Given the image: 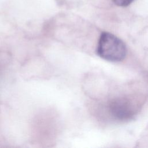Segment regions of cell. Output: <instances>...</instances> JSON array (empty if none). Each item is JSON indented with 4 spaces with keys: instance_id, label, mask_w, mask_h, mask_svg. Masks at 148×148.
Segmentation results:
<instances>
[{
    "instance_id": "1",
    "label": "cell",
    "mask_w": 148,
    "mask_h": 148,
    "mask_svg": "<svg viewBox=\"0 0 148 148\" xmlns=\"http://www.w3.org/2000/svg\"><path fill=\"white\" fill-rule=\"evenodd\" d=\"M98 55L109 61H120L124 58L127 49L124 42L115 35L103 32L101 34L98 45Z\"/></svg>"
},
{
    "instance_id": "2",
    "label": "cell",
    "mask_w": 148,
    "mask_h": 148,
    "mask_svg": "<svg viewBox=\"0 0 148 148\" xmlns=\"http://www.w3.org/2000/svg\"><path fill=\"white\" fill-rule=\"evenodd\" d=\"M110 114L119 120L130 119L134 114V107L127 99L119 98L112 101L109 105Z\"/></svg>"
},
{
    "instance_id": "3",
    "label": "cell",
    "mask_w": 148,
    "mask_h": 148,
    "mask_svg": "<svg viewBox=\"0 0 148 148\" xmlns=\"http://www.w3.org/2000/svg\"><path fill=\"white\" fill-rule=\"evenodd\" d=\"M134 0H112L114 4L119 6H127L131 3Z\"/></svg>"
}]
</instances>
